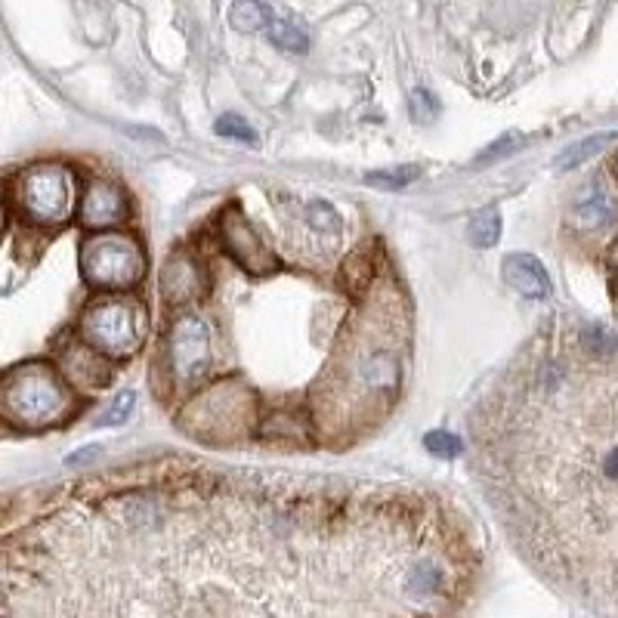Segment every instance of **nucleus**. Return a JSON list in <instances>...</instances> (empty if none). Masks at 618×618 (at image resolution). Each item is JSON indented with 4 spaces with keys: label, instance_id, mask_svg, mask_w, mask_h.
I'll return each instance as SVG.
<instances>
[{
    "label": "nucleus",
    "instance_id": "obj_1",
    "mask_svg": "<svg viewBox=\"0 0 618 618\" xmlns=\"http://www.w3.org/2000/svg\"><path fill=\"white\" fill-rule=\"evenodd\" d=\"M68 557L93 563L10 588L4 612H331L322 594L347 612L337 600L347 588L377 612H430L452 588V563L421 517L393 513V501L350 517L316 492H112L7 547V560ZM50 569L62 566L4 578Z\"/></svg>",
    "mask_w": 618,
    "mask_h": 618
},
{
    "label": "nucleus",
    "instance_id": "obj_2",
    "mask_svg": "<svg viewBox=\"0 0 618 618\" xmlns=\"http://www.w3.org/2000/svg\"><path fill=\"white\" fill-rule=\"evenodd\" d=\"M507 495L538 566L618 609V356L551 365L507 436Z\"/></svg>",
    "mask_w": 618,
    "mask_h": 618
},
{
    "label": "nucleus",
    "instance_id": "obj_3",
    "mask_svg": "<svg viewBox=\"0 0 618 618\" xmlns=\"http://www.w3.org/2000/svg\"><path fill=\"white\" fill-rule=\"evenodd\" d=\"M405 350V300L390 279L371 282L313 390V424L325 439H350L387 415L399 393Z\"/></svg>",
    "mask_w": 618,
    "mask_h": 618
},
{
    "label": "nucleus",
    "instance_id": "obj_4",
    "mask_svg": "<svg viewBox=\"0 0 618 618\" xmlns=\"http://www.w3.org/2000/svg\"><path fill=\"white\" fill-rule=\"evenodd\" d=\"M0 402H4V418L19 427H50L62 424L75 415V393L65 387V381L47 362H28L7 371L4 387H0Z\"/></svg>",
    "mask_w": 618,
    "mask_h": 618
},
{
    "label": "nucleus",
    "instance_id": "obj_5",
    "mask_svg": "<svg viewBox=\"0 0 618 618\" xmlns=\"http://www.w3.org/2000/svg\"><path fill=\"white\" fill-rule=\"evenodd\" d=\"M149 331V313L136 297H96L87 303L78 322V334L96 356L127 359L143 347Z\"/></svg>",
    "mask_w": 618,
    "mask_h": 618
},
{
    "label": "nucleus",
    "instance_id": "obj_6",
    "mask_svg": "<svg viewBox=\"0 0 618 618\" xmlns=\"http://www.w3.org/2000/svg\"><path fill=\"white\" fill-rule=\"evenodd\" d=\"M180 424L189 436L201 442L229 445L251 433L254 393L238 381V377H232V381H223L211 387L208 393H201L198 399H192L183 408Z\"/></svg>",
    "mask_w": 618,
    "mask_h": 618
},
{
    "label": "nucleus",
    "instance_id": "obj_7",
    "mask_svg": "<svg viewBox=\"0 0 618 618\" xmlns=\"http://www.w3.org/2000/svg\"><path fill=\"white\" fill-rule=\"evenodd\" d=\"M81 276L99 291H127L146 276V254L130 232L99 229L81 245Z\"/></svg>",
    "mask_w": 618,
    "mask_h": 618
},
{
    "label": "nucleus",
    "instance_id": "obj_8",
    "mask_svg": "<svg viewBox=\"0 0 618 618\" xmlns=\"http://www.w3.org/2000/svg\"><path fill=\"white\" fill-rule=\"evenodd\" d=\"M78 177L72 167L44 161L22 170L16 180V201L22 214L38 226H62L75 214Z\"/></svg>",
    "mask_w": 618,
    "mask_h": 618
},
{
    "label": "nucleus",
    "instance_id": "obj_9",
    "mask_svg": "<svg viewBox=\"0 0 618 618\" xmlns=\"http://www.w3.org/2000/svg\"><path fill=\"white\" fill-rule=\"evenodd\" d=\"M167 356H170V374L177 377L180 387L198 384L201 377L211 371V362H214L208 322L195 313L177 316L174 325H170Z\"/></svg>",
    "mask_w": 618,
    "mask_h": 618
},
{
    "label": "nucleus",
    "instance_id": "obj_10",
    "mask_svg": "<svg viewBox=\"0 0 618 618\" xmlns=\"http://www.w3.org/2000/svg\"><path fill=\"white\" fill-rule=\"evenodd\" d=\"M220 238H223V248L226 254L242 266L245 272H251V276H269V272L279 269V257L276 251H272L260 232L251 226V220L242 214V208L238 204H232V208L223 214L220 220Z\"/></svg>",
    "mask_w": 618,
    "mask_h": 618
},
{
    "label": "nucleus",
    "instance_id": "obj_11",
    "mask_svg": "<svg viewBox=\"0 0 618 618\" xmlns=\"http://www.w3.org/2000/svg\"><path fill=\"white\" fill-rule=\"evenodd\" d=\"M158 291L167 303H189V300H201L211 291V279L204 263L189 254V251H177L170 254L167 263L161 266L158 276Z\"/></svg>",
    "mask_w": 618,
    "mask_h": 618
},
{
    "label": "nucleus",
    "instance_id": "obj_12",
    "mask_svg": "<svg viewBox=\"0 0 618 618\" xmlns=\"http://www.w3.org/2000/svg\"><path fill=\"white\" fill-rule=\"evenodd\" d=\"M127 217V195L118 183L93 177L81 198V223L87 229H112Z\"/></svg>",
    "mask_w": 618,
    "mask_h": 618
},
{
    "label": "nucleus",
    "instance_id": "obj_13",
    "mask_svg": "<svg viewBox=\"0 0 618 618\" xmlns=\"http://www.w3.org/2000/svg\"><path fill=\"white\" fill-rule=\"evenodd\" d=\"M504 279L510 288H517L523 297H532V300H547L551 297V276H547V269L538 257L532 254H510L504 260Z\"/></svg>",
    "mask_w": 618,
    "mask_h": 618
},
{
    "label": "nucleus",
    "instance_id": "obj_14",
    "mask_svg": "<svg viewBox=\"0 0 618 618\" xmlns=\"http://www.w3.org/2000/svg\"><path fill=\"white\" fill-rule=\"evenodd\" d=\"M618 220V198L600 186H588L572 204V223L581 229H600Z\"/></svg>",
    "mask_w": 618,
    "mask_h": 618
},
{
    "label": "nucleus",
    "instance_id": "obj_15",
    "mask_svg": "<svg viewBox=\"0 0 618 618\" xmlns=\"http://www.w3.org/2000/svg\"><path fill=\"white\" fill-rule=\"evenodd\" d=\"M272 22V10L266 4H260V0H235V4L229 7V25L235 31H260V28H269Z\"/></svg>",
    "mask_w": 618,
    "mask_h": 618
},
{
    "label": "nucleus",
    "instance_id": "obj_16",
    "mask_svg": "<svg viewBox=\"0 0 618 618\" xmlns=\"http://www.w3.org/2000/svg\"><path fill=\"white\" fill-rule=\"evenodd\" d=\"M501 238V214L495 208L489 211H479L473 220H470V245L486 251V248H495Z\"/></svg>",
    "mask_w": 618,
    "mask_h": 618
},
{
    "label": "nucleus",
    "instance_id": "obj_17",
    "mask_svg": "<svg viewBox=\"0 0 618 618\" xmlns=\"http://www.w3.org/2000/svg\"><path fill=\"white\" fill-rule=\"evenodd\" d=\"M266 38L272 47H279L285 53H306L309 50V38L306 31L297 28L294 22H285V19H276L269 28H266Z\"/></svg>",
    "mask_w": 618,
    "mask_h": 618
},
{
    "label": "nucleus",
    "instance_id": "obj_18",
    "mask_svg": "<svg viewBox=\"0 0 618 618\" xmlns=\"http://www.w3.org/2000/svg\"><path fill=\"white\" fill-rule=\"evenodd\" d=\"M612 140H615V133H597V136H588V140H581V143H575L572 149H566V152L557 158V167H560V170H575V167L585 164L588 158H594L603 146H609Z\"/></svg>",
    "mask_w": 618,
    "mask_h": 618
},
{
    "label": "nucleus",
    "instance_id": "obj_19",
    "mask_svg": "<svg viewBox=\"0 0 618 618\" xmlns=\"http://www.w3.org/2000/svg\"><path fill=\"white\" fill-rule=\"evenodd\" d=\"M421 177V167L415 164H402V167H390V170H371L365 177L368 186L374 189H384V192H393V189H402L408 183H415Z\"/></svg>",
    "mask_w": 618,
    "mask_h": 618
},
{
    "label": "nucleus",
    "instance_id": "obj_20",
    "mask_svg": "<svg viewBox=\"0 0 618 618\" xmlns=\"http://www.w3.org/2000/svg\"><path fill=\"white\" fill-rule=\"evenodd\" d=\"M424 445L433 458H445V461H452L464 452V442L455 433H445V430H430L424 436Z\"/></svg>",
    "mask_w": 618,
    "mask_h": 618
},
{
    "label": "nucleus",
    "instance_id": "obj_21",
    "mask_svg": "<svg viewBox=\"0 0 618 618\" xmlns=\"http://www.w3.org/2000/svg\"><path fill=\"white\" fill-rule=\"evenodd\" d=\"M220 136H229V140H238V143H257V133L251 130V124L245 118H238V115H223L217 118V127H214Z\"/></svg>",
    "mask_w": 618,
    "mask_h": 618
},
{
    "label": "nucleus",
    "instance_id": "obj_22",
    "mask_svg": "<svg viewBox=\"0 0 618 618\" xmlns=\"http://www.w3.org/2000/svg\"><path fill=\"white\" fill-rule=\"evenodd\" d=\"M133 402H136V396H133L130 390L118 393V396H115V402H112V408L106 411V415L99 418V427H118V424H124V421H127V415L133 411Z\"/></svg>",
    "mask_w": 618,
    "mask_h": 618
},
{
    "label": "nucleus",
    "instance_id": "obj_23",
    "mask_svg": "<svg viewBox=\"0 0 618 618\" xmlns=\"http://www.w3.org/2000/svg\"><path fill=\"white\" fill-rule=\"evenodd\" d=\"M439 115V102L433 99L430 90H415L411 93V118H415L418 124H427Z\"/></svg>",
    "mask_w": 618,
    "mask_h": 618
},
{
    "label": "nucleus",
    "instance_id": "obj_24",
    "mask_svg": "<svg viewBox=\"0 0 618 618\" xmlns=\"http://www.w3.org/2000/svg\"><path fill=\"white\" fill-rule=\"evenodd\" d=\"M523 143V136H517V133H507V136H501L498 143H492L483 155H479L473 164L476 167H483V164H489V161H498V158H504V155H510L513 152V146H520Z\"/></svg>",
    "mask_w": 618,
    "mask_h": 618
},
{
    "label": "nucleus",
    "instance_id": "obj_25",
    "mask_svg": "<svg viewBox=\"0 0 618 618\" xmlns=\"http://www.w3.org/2000/svg\"><path fill=\"white\" fill-rule=\"evenodd\" d=\"M309 223L316 229H331V232L340 229V217L331 211V204H313V208H309Z\"/></svg>",
    "mask_w": 618,
    "mask_h": 618
},
{
    "label": "nucleus",
    "instance_id": "obj_26",
    "mask_svg": "<svg viewBox=\"0 0 618 618\" xmlns=\"http://www.w3.org/2000/svg\"><path fill=\"white\" fill-rule=\"evenodd\" d=\"M96 455H99V445H87V449H81V452H75V455H68L65 464H68V467H78V464H84V461H90V458H96Z\"/></svg>",
    "mask_w": 618,
    "mask_h": 618
},
{
    "label": "nucleus",
    "instance_id": "obj_27",
    "mask_svg": "<svg viewBox=\"0 0 618 618\" xmlns=\"http://www.w3.org/2000/svg\"><path fill=\"white\" fill-rule=\"evenodd\" d=\"M606 263H609L612 279L618 282V238H615V242H612V248H609V254H606Z\"/></svg>",
    "mask_w": 618,
    "mask_h": 618
},
{
    "label": "nucleus",
    "instance_id": "obj_28",
    "mask_svg": "<svg viewBox=\"0 0 618 618\" xmlns=\"http://www.w3.org/2000/svg\"><path fill=\"white\" fill-rule=\"evenodd\" d=\"M612 174H615V180H618V155L612 158Z\"/></svg>",
    "mask_w": 618,
    "mask_h": 618
}]
</instances>
